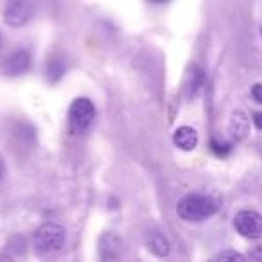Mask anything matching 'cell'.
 <instances>
[{
	"label": "cell",
	"instance_id": "277c9868",
	"mask_svg": "<svg viewBox=\"0 0 262 262\" xmlns=\"http://www.w3.org/2000/svg\"><path fill=\"white\" fill-rule=\"evenodd\" d=\"M95 119V106L92 104L90 99L77 97L72 101L69 110V122L74 131H84L92 126Z\"/></svg>",
	"mask_w": 262,
	"mask_h": 262
},
{
	"label": "cell",
	"instance_id": "30bf717a",
	"mask_svg": "<svg viewBox=\"0 0 262 262\" xmlns=\"http://www.w3.org/2000/svg\"><path fill=\"white\" fill-rule=\"evenodd\" d=\"M146 246L149 248L151 253L158 255V257H165V255L169 253V250H171V246H169V241L165 239V235H164V233H160V232L147 233Z\"/></svg>",
	"mask_w": 262,
	"mask_h": 262
},
{
	"label": "cell",
	"instance_id": "7a4b0ae2",
	"mask_svg": "<svg viewBox=\"0 0 262 262\" xmlns=\"http://www.w3.org/2000/svg\"><path fill=\"white\" fill-rule=\"evenodd\" d=\"M65 241H67V232L61 225L45 223V225H41L34 232L33 246L38 255L49 257V255H54L58 251H61V248L65 246Z\"/></svg>",
	"mask_w": 262,
	"mask_h": 262
},
{
	"label": "cell",
	"instance_id": "ac0fdd59",
	"mask_svg": "<svg viewBox=\"0 0 262 262\" xmlns=\"http://www.w3.org/2000/svg\"><path fill=\"white\" fill-rule=\"evenodd\" d=\"M153 2H157V4H160V2H167V0H153Z\"/></svg>",
	"mask_w": 262,
	"mask_h": 262
},
{
	"label": "cell",
	"instance_id": "7c38bea8",
	"mask_svg": "<svg viewBox=\"0 0 262 262\" xmlns=\"http://www.w3.org/2000/svg\"><path fill=\"white\" fill-rule=\"evenodd\" d=\"M67 72V63H65V59H61V58H52V59H49V63H47V76H49V79L54 83V81H59L63 77V74Z\"/></svg>",
	"mask_w": 262,
	"mask_h": 262
},
{
	"label": "cell",
	"instance_id": "9a60e30c",
	"mask_svg": "<svg viewBox=\"0 0 262 262\" xmlns=\"http://www.w3.org/2000/svg\"><path fill=\"white\" fill-rule=\"evenodd\" d=\"M251 97L257 102H262V84H253V88H251Z\"/></svg>",
	"mask_w": 262,
	"mask_h": 262
},
{
	"label": "cell",
	"instance_id": "ba28073f",
	"mask_svg": "<svg viewBox=\"0 0 262 262\" xmlns=\"http://www.w3.org/2000/svg\"><path fill=\"white\" fill-rule=\"evenodd\" d=\"M203 79V70L200 67H189V70L185 74V84H183V92H185L187 99H192L200 92Z\"/></svg>",
	"mask_w": 262,
	"mask_h": 262
},
{
	"label": "cell",
	"instance_id": "3957f363",
	"mask_svg": "<svg viewBox=\"0 0 262 262\" xmlns=\"http://www.w3.org/2000/svg\"><path fill=\"white\" fill-rule=\"evenodd\" d=\"M36 11L34 0H8L4 6V22L9 27H24Z\"/></svg>",
	"mask_w": 262,
	"mask_h": 262
},
{
	"label": "cell",
	"instance_id": "e0dca14e",
	"mask_svg": "<svg viewBox=\"0 0 262 262\" xmlns=\"http://www.w3.org/2000/svg\"><path fill=\"white\" fill-rule=\"evenodd\" d=\"M4 172H6V167H4V160H2V157H0V180L4 178Z\"/></svg>",
	"mask_w": 262,
	"mask_h": 262
},
{
	"label": "cell",
	"instance_id": "5bb4252c",
	"mask_svg": "<svg viewBox=\"0 0 262 262\" xmlns=\"http://www.w3.org/2000/svg\"><path fill=\"white\" fill-rule=\"evenodd\" d=\"M215 260H244V255L237 253V251H221V253L215 255Z\"/></svg>",
	"mask_w": 262,
	"mask_h": 262
},
{
	"label": "cell",
	"instance_id": "4fadbf2b",
	"mask_svg": "<svg viewBox=\"0 0 262 262\" xmlns=\"http://www.w3.org/2000/svg\"><path fill=\"white\" fill-rule=\"evenodd\" d=\"M212 151H214L217 157H225V155L230 153V144L226 142H219V140H212Z\"/></svg>",
	"mask_w": 262,
	"mask_h": 262
},
{
	"label": "cell",
	"instance_id": "d6986e66",
	"mask_svg": "<svg viewBox=\"0 0 262 262\" xmlns=\"http://www.w3.org/2000/svg\"><path fill=\"white\" fill-rule=\"evenodd\" d=\"M0 45H2V34H0Z\"/></svg>",
	"mask_w": 262,
	"mask_h": 262
},
{
	"label": "cell",
	"instance_id": "5b68a950",
	"mask_svg": "<svg viewBox=\"0 0 262 262\" xmlns=\"http://www.w3.org/2000/svg\"><path fill=\"white\" fill-rule=\"evenodd\" d=\"M233 226L237 233L246 239H260L262 237V215L255 210H241L233 217Z\"/></svg>",
	"mask_w": 262,
	"mask_h": 262
},
{
	"label": "cell",
	"instance_id": "8fae6325",
	"mask_svg": "<svg viewBox=\"0 0 262 262\" xmlns=\"http://www.w3.org/2000/svg\"><path fill=\"white\" fill-rule=\"evenodd\" d=\"M230 131L235 139H244L248 133V119L243 112H235L232 115V122H230Z\"/></svg>",
	"mask_w": 262,
	"mask_h": 262
},
{
	"label": "cell",
	"instance_id": "9c48e42d",
	"mask_svg": "<svg viewBox=\"0 0 262 262\" xmlns=\"http://www.w3.org/2000/svg\"><path fill=\"white\" fill-rule=\"evenodd\" d=\"M99 246H101V258L112 260V258H119L122 243H120L119 237L113 235V233H106V235H102Z\"/></svg>",
	"mask_w": 262,
	"mask_h": 262
},
{
	"label": "cell",
	"instance_id": "6da1fadb",
	"mask_svg": "<svg viewBox=\"0 0 262 262\" xmlns=\"http://www.w3.org/2000/svg\"><path fill=\"white\" fill-rule=\"evenodd\" d=\"M217 210V200H214L212 196H205V194H189V196L182 198L176 205L178 215L183 221L189 223L205 221V219L212 217Z\"/></svg>",
	"mask_w": 262,
	"mask_h": 262
},
{
	"label": "cell",
	"instance_id": "52a82bcc",
	"mask_svg": "<svg viewBox=\"0 0 262 262\" xmlns=\"http://www.w3.org/2000/svg\"><path fill=\"white\" fill-rule=\"evenodd\" d=\"M172 140L174 144L183 151H192L194 147L198 146V133L194 127L190 126H182L174 131V135H172Z\"/></svg>",
	"mask_w": 262,
	"mask_h": 262
},
{
	"label": "cell",
	"instance_id": "2e32d148",
	"mask_svg": "<svg viewBox=\"0 0 262 262\" xmlns=\"http://www.w3.org/2000/svg\"><path fill=\"white\" fill-rule=\"evenodd\" d=\"M253 124L257 126V129H262V112H258L253 115Z\"/></svg>",
	"mask_w": 262,
	"mask_h": 262
},
{
	"label": "cell",
	"instance_id": "8992f818",
	"mask_svg": "<svg viewBox=\"0 0 262 262\" xmlns=\"http://www.w3.org/2000/svg\"><path fill=\"white\" fill-rule=\"evenodd\" d=\"M2 69L9 76H22L31 69V54L27 51H24V49H18V51L6 56Z\"/></svg>",
	"mask_w": 262,
	"mask_h": 262
}]
</instances>
